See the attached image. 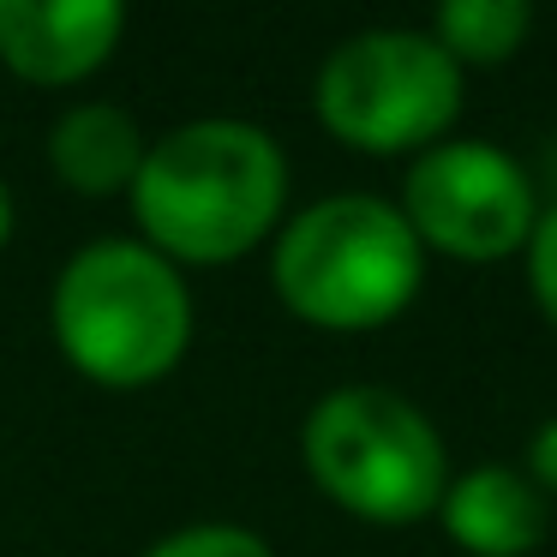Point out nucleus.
Returning a JSON list of instances; mask_svg holds the SVG:
<instances>
[{
    "label": "nucleus",
    "instance_id": "2",
    "mask_svg": "<svg viewBox=\"0 0 557 557\" xmlns=\"http://www.w3.org/2000/svg\"><path fill=\"white\" fill-rule=\"evenodd\" d=\"M54 336L97 384H150L186 354L193 300L157 246L97 240L54 282Z\"/></svg>",
    "mask_w": 557,
    "mask_h": 557
},
{
    "label": "nucleus",
    "instance_id": "5",
    "mask_svg": "<svg viewBox=\"0 0 557 557\" xmlns=\"http://www.w3.org/2000/svg\"><path fill=\"white\" fill-rule=\"evenodd\" d=\"M461 109V61L432 30H360L318 66V114L360 150L437 138Z\"/></svg>",
    "mask_w": 557,
    "mask_h": 557
},
{
    "label": "nucleus",
    "instance_id": "8",
    "mask_svg": "<svg viewBox=\"0 0 557 557\" xmlns=\"http://www.w3.org/2000/svg\"><path fill=\"white\" fill-rule=\"evenodd\" d=\"M545 521H552L545 492L504 461L468 468L461 480L444 485V528L456 533V545H468L480 557H516L528 545H540Z\"/></svg>",
    "mask_w": 557,
    "mask_h": 557
},
{
    "label": "nucleus",
    "instance_id": "6",
    "mask_svg": "<svg viewBox=\"0 0 557 557\" xmlns=\"http://www.w3.org/2000/svg\"><path fill=\"white\" fill-rule=\"evenodd\" d=\"M408 228L420 246L456 258H504L540 222L533 181L504 145L485 138H449L432 145L408 169Z\"/></svg>",
    "mask_w": 557,
    "mask_h": 557
},
{
    "label": "nucleus",
    "instance_id": "9",
    "mask_svg": "<svg viewBox=\"0 0 557 557\" xmlns=\"http://www.w3.org/2000/svg\"><path fill=\"white\" fill-rule=\"evenodd\" d=\"M49 162L73 193H133L138 162H145V133L126 109L114 102H78L54 121L49 133Z\"/></svg>",
    "mask_w": 557,
    "mask_h": 557
},
{
    "label": "nucleus",
    "instance_id": "7",
    "mask_svg": "<svg viewBox=\"0 0 557 557\" xmlns=\"http://www.w3.org/2000/svg\"><path fill=\"white\" fill-rule=\"evenodd\" d=\"M121 0H0V54L25 78L66 85L121 42Z\"/></svg>",
    "mask_w": 557,
    "mask_h": 557
},
{
    "label": "nucleus",
    "instance_id": "12",
    "mask_svg": "<svg viewBox=\"0 0 557 557\" xmlns=\"http://www.w3.org/2000/svg\"><path fill=\"white\" fill-rule=\"evenodd\" d=\"M528 270H533V294H540V306L557 324V205L545 210L528 234Z\"/></svg>",
    "mask_w": 557,
    "mask_h": 557
},
{
    "label": "nucleus",
    "instance_id": "10",
    "mask_svg": "<svg viewBox=\"0 0 557 557\" xmlns=\"http://www.w3.org/2000/svg\"><path fill=\"white\" fill-rule=\"evenodd\" d=\"M533 25L528 0H444L437 7V42L456 61H504Z\"/></svg>",
    "mask_w": 557,
    "mask_h": 557
},
{
    "label": "nucleus",
    "instance_id": "14",
    "mask_svg": "<svg viewBox=\"0 0 557 557\" xmlns=\"http://www.w3.org/2000/svg\"><path fill=\"white\" fill-rule=\"evenodd\" d=\"M7 234H13V193L0 181V246H7Z\"/></svg>",
    "mask_w": 557,
    "mask_h": 557
},
{
    "label": "nucleus",
    "instance_id": "13",
    "mask_svg": "<svg viewBox=\"0 0 557 557\" xmlns=\"http://www.w3.org/2000/svg\"><path fill=\"white\" fill-rule=\"evenodd\" d=\"M528 480L540 492H557V420H545L528 444Z\"/></svg>",
    "mask_w": 557,
    "mask_h": 557
},
{
    "label": "nucleus",
    "instance_id": "4",
    "mask_svg": "<svg viewBox=\"0 0 557 557\" xmlns=\"http://www.w3.org/2000/svg\"><path fill=\"white\" fill-rule=\"evenodd\" d=\"M306 468L336 504L372 521H413L444 504V437L384 384L330 389L306 413Z\"/></svg>",
    "mask_w": 557,
    "mask_h": 557
},
{
    "label": "nucleus",
    "instance_id": "11",
    "mask_svg": "<svg viewBox=\"0 0 557 557\" xmlns=\"http://www.w3.org/2000/svg\"><path fill=\"white\" fill-rule=\"evenodd\" d=\"M145 557H276L252 528H234V521H198V528H181L169 540H157Z\"/></svg>",
    "mask_w": 557,
    "mask_h": 557
},
{
    "label": "nucleus",
    "instance_id": "1",
    "mask_svg": "<svg viewBox=\"0 0 557 557\" xmlns=\"http://www.w3.org/2000/svg\"><path fill=\"white\" fill-rule=\"evenodd\" d=\"M282 193H288V162L264 126L193 121L145 150L133 210L162 252L216 264L264 240Z\"/></svg>",
    "mask_w": 557,
    "mask_h": 557
},
{
    "label": "nucleus",
    "instance_id": "3",
    "mask_svg": "<svg viewBox=\"0 0 557 557\" xmlns=\"http://www.w3.org/2000/svg\"><path fill=\"white\" fill-rule=\"evenodd\" d=\"M276 294L300 318L330 330H366L413 300L425 246L396 205L336 193L306 205L276 240Z\"/></svg>",
    "mask_w": 557,
    "mask_h": 557
}]
</instances>
